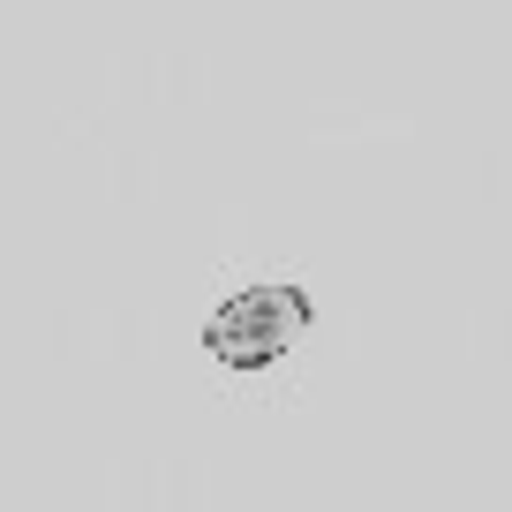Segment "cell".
I'll use <instances>...</instances> for the list:
<instances>
[{"label": "cell", "instance_id": "6da1fadb", "mask_svg": "<svg viewBox=\"0 0 512 512\" xmlns=\"http://www.w3.org/2000/svg\"><path fill=\"white\" fill-rule=\"evenodd\" d=\"M309 332V294L287 287V279H256V287L226 294L204 317V347L219 354L226 369H264L279 354H294V339Z\"/></svg>", "mask_w": 512, "mask_h": 512}]
</instances>
